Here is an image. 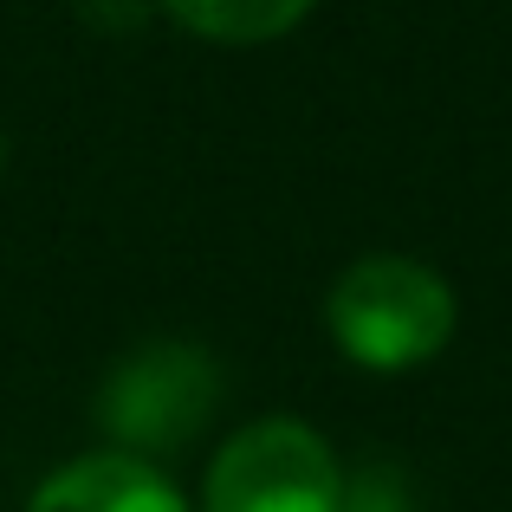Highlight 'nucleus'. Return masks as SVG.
<instances>
[{"mask_svg": "<svg viewBox=\"0 0 512 512\" xmlns=\"http://www.w3.org/2000/svg\"><path fill=\"white\" fill-rule=\"evenodd\" d=\"M454 318H461L454 286L428 260H409V253L350 260L325 299L331 344L357 370H376V376H402V370H422L428 357H441L454 338Z\"/></svg>", "mask_w": 512, "mask_h": 512, "instance_id": "f257e3e1", "label": "nucleus"}, {"mask_svg": "<svg viewBox=\"0 0 512 512\" xmlns=\"http://www.w3.org/2000/svg\"><path fill=\"white\" fill-rule=\"evenodd\" d=\"M221 363L214 350L182 344V338H156L130 357H117V370L98 389V422L117 441V454H175L214 422L221 409Z\"/></svg>", "mask_w": 512, "mask_h": 512, "instance_id": "f03ea898", "label": "nucleus"}, {"mask_svg": "<svg viewBox=\"0 0 512 512\" xmlns=\"http://www.w3.org/2000/svg\"><path fill=\"white\" fill-rule=\"evenodd\" d=\"M344 461L292 415L247 422L201 480V512H338Z\"/></svg>", "mask_w": 512, "mask_h": 512, "instance_id": "7ed1b4c3", "label": "nucleus"}, {"mask_svg": "<svg viewBox=\"0 0 512 512\" xmlns=\"http://www.w3.org/2000/svg\"><path fill=\"white\" fill-rule=\"evenodd\" d=\"M26 512H188L163 467L137 461V454H78L59 474L39 480Z\"/></svg>", "mask_w": 512, "mask_h": 512, "instance_id": "20e7f679", "label": "nucleus"}, {"mask_svg": "<svg viewBox=\"0 0 512 512\" xmlns=\"http://www.w3.org/2000/svg\"><path fill=\"white\" fill-rule=\"evenodd\" d=\"M318 0H163L175 26L214 46H266V39L292 33Z\"/></svg>", "mask_w": 512, "mask_h": 512, "instance_id": "39448f33", "label": "nucleus"}, {"mask_svg": "<svg viewBox=\"0 0 512 512\" xmlns=\"http://www.w3.org/2000/svg\"><path fill=\"white\" fill-rule=\"evenodd\" d=\"M338 512H422V506H415V487L402 480V467L370 461V467H357V474H344Z\"/></svg>", "mask_w": 512, "mask_h": 512, "instance_id": "423d86ee", "label": "nucleus"}, {"mask_svg": "<svg viewBox=\"0 0 512 512\" xmlns=\"http://www.w3.org/2000/svg\"><path fill=\"white\" fill-rule=\"evenodd\" d=\"M0 163H7V137H0Z\"/></svg>", "mask_w": 512, "mask_h": 512, "instance_id": "0eeeda50", "label": "nucleus"}]
</instances>
